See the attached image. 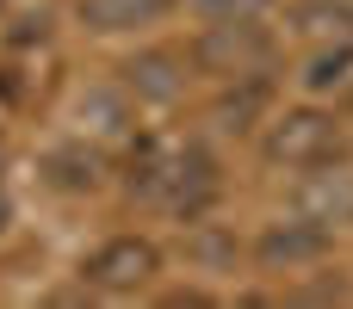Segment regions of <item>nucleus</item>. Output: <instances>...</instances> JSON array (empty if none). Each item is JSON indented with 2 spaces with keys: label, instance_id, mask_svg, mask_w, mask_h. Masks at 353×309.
<instances>
[{
  "label": "nucleus",
  "instance_id": "obj_8",
  "mask_svg": "<svg viewBox=\"0 0 353 309\" xmlns=\"http://www.w3.org/2000/svg\"><path fill=\"white\" fill-rule=\"evenodd\" d=\"M130 87L149 93V99H174V93H180V74H174L168 56H143V62L130 68Z\"/></svg>",
  "mask_w": 353,
  "mask_h": 309
},
{
  "label": "nucleus",
  "instance_id": "obj_9",
  "mask_svg": "<svg viewBox=\"0 0 353 309\" xmlns=\"http://www.w3.org/2000/svg\"><path fill=\"white\" fill-rule=\"evenodd\" d=\"M347 74H353V43H335V50H323V56L310 62L304 81H310V87H341Z\"/></svg>",
  "mask_w": 353,
  "mask_h": 309
},
{
  "label": "nucleus",
  "instance_id": "obj_10",
  "mask_svg": "<svg viewBox=\"0 0 353 309\" xmlns=\"http://www.w3.org/2000/svg\"><path fill=\"white\" fill-rule=\"evenodd\" d=\"M199 12L205 19H261L267 0H199Z\"/></svg>",
  "mask_w": 353,
  "mask_h": 309
},
{
  "label": "nucleus",
  "instance_id": "obj_5",
  "mask_svg": "<svg viewBox=\"0 0 353 309\" xmlns=\"http://www.w3.org/2000/svg\"><path fill=\"white\" fill-rule=\"evenodd\" d=\"M174 0H81V25L99 31V37H118V31H143L155 19H168Z\"/></svg>",
  "mask_w": 353,
  "mask_h": 309
},
{
  "label": "nucleus",
  "instance_id": "obj_11",
  "mask_svg": "<svg viewBox=\"0 0 353 309\" xmlns=\"http://www.w3.org/2000/svg\"><path fill=\"white\" fill-rule=\"evenodd\" d=\"M6 223H12V211H6V198H0V229H6Z\"/></svg>",
  "mask_w": 353,
  "mask_h": 309
},
{
  "label": "nucleus",
  "instance_id": "obj_3",
  "mask_svg": "<svg viewBox=\"0 0 353 309\" xmlns=\"http://www.w3.org/2000/svg\"><path fill=\"white\" fill-rule=\"evenodd\" d=\"M267 56V37L254 31V19H211V31L199 37V62L211 74H248L254 62Z\"/></svg>",
  "mask_w": 353,
  "mask_h": 309
},
{
  "label": "nucleus",
  "instance_id": "obj_2",
  "mask_svg": "<svg viewBox=\"0 0 353 309\" xmlns=\"http://www.w3.org/2000/svg\"><path fill=\"white\" fill-rule=\"evenodd\" d=\"M335 149H341V130H335V118L316 111V105H298V111L273 118V130H267V155H273L279 167H316V161H329Z\"/></svg>",
  "mask_w": 353,
  "mask_h": 309
},
{
  "label": "nucleus",
  "instance_id": "obj_1",
  "mask_svg": "<svg viewBox=\"0 0 353 309\" xmlns=\"http://www.w3.org/2000/svg\"><path fill=\"white\" fill-rule=\"evenodd\" d=\"M155 273H161V254H155V242H143V235H112V242L93 248L87 266H81V279H87L93 291H105V297H130V291H143Z\"/></svg>",
  "mask_w": 353,
  "mask_h": 309
},
{
  "label": "nucleus",
  "instance_id": "obj_6",
  "mask_svg": "<svg viewBox=\"0 0 353 309\" xmlns=\"http://www.w3.org/2000/svg\"><path fill=\"white\" fill-rule=\"evenodd\" d=\"M168 186H174V204H180L186 217H199V211H205V204L217 198V161H211L205 149H186V155L174 161Z\"/></svg>",
  "mask_w": 353,
  "mask_h": 309
},
{
  "label": "nucleus",
  "instance_id": "obj_4",
  "mask_svg": "<svg viewBox=\"0 0 353 309\" xmlns=\"http://www.w3.org/2000/svg\"><path fill=\"white\" fill-rule=\"evenodd\" d=\"M329 254V229L323 217H298V223H273L261 235V260L267 266H304V260H323Z\"/></svg>",
  "mask_w": 353,
  "mask_h": 309
},
{
  "label": "nucleus",
  "instance_id": "obj_7",
  "mask_svg": "<svg viewBox=\"0 0 353 309\" xmlns=\"http://www.w3.org/2000/svg\"><path fill=\"white\" fill-rule=\"evenodd\" d=\"M50 180H56L62 192H87V186L99 180V161L81 155V149H56V155H50Z\"/></svg>",
  "mask_w": 353,
  "mask_h": 309
}]
</instances>
